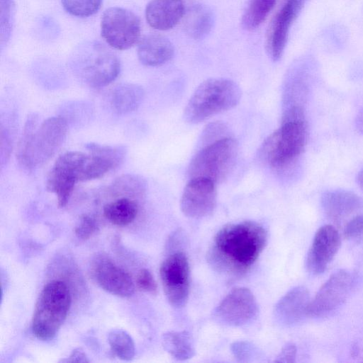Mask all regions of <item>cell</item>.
I'll list each match as a JSON object with an SVG mask.
<instances>
[{
	"instance_id": "2",
	"label": "cell",
	"mask_w": 363,
	"mask_h": 363,
	"mask_svg": "<svg viewBox=\"0 0 363 363\" xmlns=\"http://www.w3.org/2000/svg\"><path fill=\"white\" fill-rule=\"evenodd\" d=\"M38 117L30 115L17 147V160L22 167L33 170L47 162L63 144L68 123L62 116L47 118L37 128Z\"/></svg>"
},
{
	"instance_id": "18",
	"label": "cell",
	"mask_w": 363,
	"mask_h": 363,
	"mask_svg": "<svg viewBox=\"0 0 363 363\" xmlns=\"http://www.w3.org/2000/svg\"><path fill=\"white\" fill-rule=\"evenodd\" d=\"M310 295L308 289L296 286L277 303L274 310L275 321L284 327H292L308 315Z\"/></svg>"
},
{
	"instance_id": "19",
	"label": "cell",
	"mask_w": 363,
	"mask_h": 363,
	"mask_svg": "<svg viewBox=\"0 0 363 363\" xmlns=\"http://www.w3.org/2000/svg\"><path fill=\"white\" fill-rule=\"evenodd\" d=\"M184 13L183 0H152L146 6L145 18L152 28L167 30L174 28Z\"/></svg>"
},
{
	"instance_id": "28",
	"label": "cell",
	"mask_w": 363,
	"mask_h": 363,
	"mask_svg": "<svg viewBox=\"0 0 363 363\" xmlns=\"http://www.w3.org/2000/svg\"><path fill=\"white\" fill-rule=\"evenodd\" d=\"M114 193L124 196L141 194L147 187L145 179L136 174H124L116 178L110 186Z\"/></svg>"
},
{
	"instance_id": "17",
	"label": "cell",
	"mask_w": 363,
	"mask_h": 363,
	"mask_svg": "<svg viewBox=\"0 0 363 363\" xmlns=\"http://www.w3.org/2000/svg\"><path fill=\"white\" fill-rule=\"evenodd\" d=\"M338 231L330 225L320 227L315 233L308 252L306 266L313 275L323 274L333 259L340 246Z\"/></svg>"
},
{
	"instance_id": "26",
	"label": "cell",
	"mask_w": 363,
	"mask_h": 363,
	"mask_svg": "<svg viewBox=\"0 0 363 363\" xmlns=\"http://www.w3.org/2000/svg\"><path fill=\"white\" fill-rule=\"evenodd\" d=\"M276 0H250L242 16V23L247 30L259 27L272 10Z\"/></svg>"
},
{
	"instance_id": "33",
	"label": "cell",
	"mask_w": 363,
	"mask_h": 363,
	"mask_svg": "<svg viewBox=\"0 0 363 363\" xmlns=\"http://www.w3.org/2000/svg\"><path fill=\"white\" fill-rule=\"evenodd\" d=\"M232 351L240 361H247V359L255 357L257 352L252 345L246 342H235L232 345Z\"/></svg>"
},
{
	"instance_id": "29",
	"label": "cell",
	"mask_w": 363,
	"mask_h": 363,
	"mask_svg": "<svg viewBox=\"0 0 363 363\" xmlns=\"http://www.w3.org/2000/svg\"><path fill=\"white\" fill-rule=\"evenodd\" d=\"M101 3L102 0H62L64 9L78 17H87L96 13Z\"/></svg>"
},
{
	"instance_id": "20",
	"label": "cell",
	"mask_w": 363,
	"mask_h": 363,
	"mask_svg": "<svg viewBox=\"0 0 363 363\" xmlns=\"http://www.w3.org/2000/svg\"><path fill=\"white\" fill-rule=\"evenodd\" d=\"M321 205L329 218L339 220L362 209L363 199L349 191H328L323 194Z\"/></svg>"
},
{
	"instance_id": "37",
	"label": "cell",
	"mask_w": 363,
	"mask_h": 363,
	"mask_svg": "<svg viewBox=\"0 0 363 363\" xmlns=\"http://www.w3.org/2000/svg\"><path fill=\"white\" fill-rule=\"evenodd\" d=\"M357 182L359 186L363 191V168L361 169V171L359 172L357 175Z\"/></svg>"
},
{
	"instance_id": "3",
	"label": "cell",
	"mask_w": 363,
	"mask_h": 363,
	"mask_svg": "<svg viewBox=\"0 0 363 363\" xmlns=\"http://www.w3.org/2000/svg\"><path fill=\"white\" fill-rule=\"evenodd\" d=\"M242 92L233 81L211 78L203 81L190 97L184 112L189 123H199L211 116L236 106Z\"/></svg>"
},
{
	"instance_id": "12",
	"label": "cell",
	"mask_w": 363,
	"mask_h": 363,
	"mask_svg": "<svg viewBox=\"0 0 363 363\" xmlns=\"http://www.w3.org/2000/svg\"><path fill=\"white\" fill-rule=\"evenodd\" d=\"M258 313L257 301L250 289L238 287L231 290L213 313L218 323L238 327L250 323Z\"/></svg>"
},
{
	"instance_id": "16",
	"label": "cell",
	"mask_w": 363,
	"mask_h": 363,
	"mask_svg": "<svg viewBox=\"0 0 363 363\" xmlns=\"http://www.w3.org/2000/svg\"><path fill=\"white\" fill-rule=\"evenodd\" d=\"M85 147L89 153L86 155L79 182L102 177L123 162L127 152L123 145L113 146L89 143L86 144Z\"/></svg>"
},
{
	"instance_id": "31",
	"label": "cell",
	"mask_w": 363,
	"mask_h": 363,
	"mask_svg": "<svg viewBox=\"0 0 363 363\" xmlns=\"http://www.w3.org/2000/svg\"><path fill=\"white\" fill-rule=\"evenodd\" d=\"M136 285L140 290L155 294L157 289V283L152 274L147 269H140L136 276Z\"/></svg>"
},
{
	"instance_id": "35",
	"label": "cell",
	"mask_w": 363,
	"mask_h": 363,
	"mask_svg": "<svg viewBox=\"0 0 363 363\" xmlns=\"http://www.w3.org/2000/svg\"><path fill=\"white\" fill-rule=\"evenodd\" d=\"M62 362H89L86 354L81 348H77L72 351L69 357L62 359Z\"/></svg>"
},
{
	"instance_id": "13",
	"label": "cell",
	"mask_w": 363,
	"mask_h": 363,
	"mask_svg": "<svg viewBox=\"0 0 363 363\" xmlns=\"http://www.w3.org/2000/svg\"><path fill=\"white\" fill-rule=\"evenodd\" d=\"M306 0H284L272 19L266 35V50L273 61H278L286 48L290 28Z\"/></svg>"
},
{
	"instance_id": "30",
	"label": "cell",
	"mask_w": 363,
	"mask_h": 363,
	"mask_svg": "<svg viewBox=\"0 0 363 363\" xmlns=\"http://www.w3.org/2000/svg\"><path fill=\"white\" fill-rule=\"evenodd\" d=\"M99 230L96 220L89 215H82L74 228L76 236L81 240H87Z\"/></svg>"
},
{
	"instance_id": "8",
	"label": "cell",
	"mask_w": 363,
	"mask_h": 363,
	"mask_svg": "<svg viewBox=\"0 0 363 363\" xmlns=\"http://www.w3.org/2000/svg\"><path fill=\"white\" fill-rule=\"evenodd\" d=\"M140 33V21L133 12L120 7H111L104 12L101 34L110 47L128 50L139 40Z\"/></svg>"
},
{
	"instance_id": "7",
	"label": "cell",
	"mask_w": 363,
	"mask_h": 363,
	"mask_svg": "<svg viewBox=\"0 0 363 363\" xmlns=\"http://www.w3.org/2000/svg\"><path fill=\"white\" fill-rule=\"evenodd\" d=\"M73 58L83 79L93 88L109 84L120 73L121 63L117 56L99 42L79 45Z\"/></svg>"
},
{
	"instance_id": "1",
	"label": "cell",
	"mask_w": 363,
	"mask_h": 363,
	"mask_svg": "<svg viewBox=\"0 0 363 363\" xmlns=\"http://www.w3.org/2000/svg\"><path fill=\"white\" fill-rule=\"evenodd\" d=\"M267 238L266 230L255 221L228 224L214 237L208 261L219 272L241 276L255 262L264 248Z\"/></svg>"
},
{
	"instance_id": "36",
	"label": "cell",
	"mask_w": 363,
	"mask_h": 363,
	"mask_svg": "<svg viewBox=\"0 0 363 363\" xmlns=\"http://www.w3.org/2000/svg\"><path fill=\"white\" fill-rule=\"evenodd\" d=\"M355 127L359 133L363 134V108L357 116Z\"/></svg>"
},
{
	"instance_id": "32",
	"label": "cell",
	"mask_w": 363,
	"mask_h": 363,
	"mask_svg": "<svg viewBox=\"0 0 363 363\" xmlns=\"http://www.w3.org/2000/svg\"><path fill=\"white\" fill-rule=\"evenodd\" d=\"M363 235V213L353 218L345 226L344 235L354 238Z\"/></svg>"
},
{
	"instance_id": "23",
	"label": "cell",
	"mask_w": 363,
	"mask_h": 363,
	"mask_svg": "<svg viewBox=\"0 0 363 363\" xmlns=\"http://www.w3.org/2000/svg\"><path fill=\"white\" fill-rule=\"evenodd\" d=\"M143 87L136 84L124 83L117 86L111 95V104L113 111L125 115L135 111L144 98Z\"/></svg>"
},
{
	"instance_id": "27",
	"label": "cell",
	"mask_w": 363,
	"mask_h": 363,
	"mask_svg": "<svg viewBox=\"0 0 363 363\" xmlns=\"http://www.w3.org/2000/svg\"><path fill=\"white\" fill-rule=\"evenodd\" d=\"M108 342L112 352L119 359L130 361L135 357V344L126 331L122 329L111 330L108 335Z\"/></svg>"
},
{
	"instance_id": "4",
	"label": "cell",
	"mask_w": 363,
	"mask_h": 363,
	"mask_svg": "<svg viewBox=\"0 0 363 363\" xmlns=\"http://www.w3.org/2000/svg\"><path fill=\"white\" fill-rule=\"evenodd\" d=\"M72 303L65 282L52 280L40 293L33 311L32 330L42 340L52 339L65 322Z\"/></svg>"
},
{
	"instance_id": "14",
	"label": "cell",
	"mask_w": 363,
	"mask_h": 363,
	"mask_svg": "<svg viewBox=\"0 0 363 363\" xmlns=\"http://www.w3.org/2000/svg\"><path fill=\"white\" fill-rule=\"evenodd\" d=\"M91 275L104 291L113 295L127 298L135 291L131 277L106 255L100 254L91 262Z\"/></svg>"
},
{
	"instance_id": "22",
	"label": "cell",
	"mask_w": 363,
	"mask_h": 363,
	"mask_svg": "<svg viewBox=\"0 0 363 363\" xmlns=\"http://www.w3.org/2000/svg\"><path fill=\"white\" fill-rule=\"evenodd\" d=\"M184 28L186 33L194 40L205 38L214 23V14L207 6L196 4L184 13Z\"/></svg>"
},
{
	"instance_id": "11",
	"label": "cell",
	"mask_w": 363,
	"mask_h": 363,
	"mask_svg": "<svg viewBox=\"0 0 363 363\" xmlns=\"http://www.w3.org/2000/svg\"><path fill=\"white\" fill-rule=\"evenodd\" d=\"M160 275L164 294L175 308L184 306L188 301L190 286L189 264L186 255L175 252L162 263Z\"/></svg>"
},
{
	"instance_id": "6",
	"label": "cell",
	"mask_w": 363,
	"mask_h": 363,
	"mask_svg": "<svg viewBox=\"0 0 363 363\" xmlns=\"http://www.w3.org/2000/svg\"><path fill=\"white\" fill-rule=\"evenodd\" d=\"M305 120L283 122L262 146V155L272 167L284 169L292 165L302 154L306 143Z\"/></svg>"
},
{
	"instance_id": "21",
	"label": "cell",
	"mask_w": 363,
	"mask_h": 363,
	"mask_svg": "<svg viewBox=\"0 0 363 363\" xmlns=\"http://www.w3.org/2000/svg\"><path fill=\"white\" fill-rule=\"evenodd\" d=\"M174 46L167 38L150 34L140 41L138 47V57L140 62L146 66L162 65L172 59Z\"/></svg>"
},
{
	"instance_id": "5",
	"label": "cell",
	"mask_w": 363,
	"mask_h": 363,
	"mask_svg": "<svg viewBox=\"0 0 363 363\" xmlns=\"http://www.w3.org/2000/svg\"><path fill=\"white\" fill-rule=\"evenodd\" d=\"M238 155L237 141L223 137L207 145L190 162V179L203 178L216 184L223 182L233 170Z\"/></svg>"
},
{
	"instance_id": "9",
	"label": "cell",
	"mask_w": 363,
	"mask_h": 363,
	"mask_svg": "<svg viewBox=\"0 0 363 363\" xmlns=\"http://www.w3.org/2000/svg\"><path fill=\"white\" fill-rule=\"evenodd\" d=\"M86 154L69 151L60 155L50 171L46 180V189L56 195L57 205L65 207L74 186L79 182Z\"/></svg>"
},
{
	"instance_id": "10",
	"label": "cell",
	"mask_w": 363,
	"mask_h": 363,
	"mask_svg": "<svg viewBox=\"0 0 363 363\" xmlns=\"http://www.w3.org/2000/svg\"><path fill=\"white\" fill-rule=\"evenodd\" d=\"M355 284V277L348 270L334 272L322 285L310 302L308 315L325 317L337 311L350 296Z\"/></svg>"
},
{
	"instance_id": "34",
	"label": "cell",
	"mask_w": 363,
	"mask_h": 363,
	"mask_svg": "<svg viewBox=\"0 0 363 363\" xmlns=\"http://www.w3.org/2000/svg\"><path fill=\"white\" fill-rule=\"evenodd\" d=\"M297 349L294 344L287 343L277 356V362H294L296 357Z\"/></svg>"
},
{
	"instance_id": "15",
	"label": "cell",
	"mask_w": 363,
	"mask_h": 363,
	"mask_svg": "<svg viewBox=\"0 0 363 363\" xmlns=\"http://www.w3.org/2000/svg\"><path fill=\"white\" fill-rule=\"evenodd\" d=\"M217 201L216 184L207 179H190L184 189L180 208L189 218H201L210 215Z\"/></svg>"
},
{
	"instance_id": "25",
	"label": "cell",
	"mask_w": 363,
	"mask_h": 363,
	"mask_svg": "<svg viewBox=\"0 0 363 363\" xmlns=\"http://www.w3.org/2000/svg\"><path fill=\"white\" fill-rule=\"evenodd\" d=\"M138 212V206L136 201L127 197H121L104 207L105 218L117 226H125L131 223L136 218Z\"/></svg>"
},
{
	"instance_id": "24",
	"label": "cell",
	"mask_w": 363,
	"mask_h": 363,
	"mask_svg": "<svg viewBox=\"0 0 363 363\" xmlns=\"http://www.w3.org/2000/svg\"><path fill=\"white\" fill-rule=\"evenodd\" d=\"M162 344L165 351L179 361L189 359L195 354L193 339L186 330L164 333Z\"/></svg>"
}]
</instances>
